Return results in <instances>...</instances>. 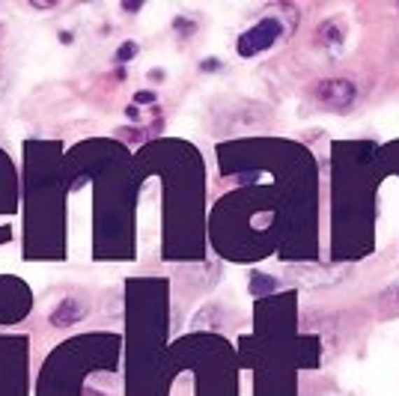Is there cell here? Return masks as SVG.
I'll return each instance as SVG.
<instances>
[{"instance_id": "1", "label": "cell", "mask_w": 399, "mask_h": 396, "mask_svg": "<svg viewBox=\"0 0 399 396\" xmlns=\"http://www.w3.org/2000/svg\"><path fill=\"white\" fill-rule=\"evenodd\" d=\"M313 99H316V104H319V108H325V111L343 113V111H349L351 104H355L358 90H355V84H351L349 78H328V80H322V84L316 87Z\"/></svg>"}, {"instance_id": "2", "label": "cell", "mask_w": 399, "mask_h": 396, "mask_svg": "<svg viewBox=\"0 0 399 396\" xmlns=\"http://www.w3.org/2000/svg\"><path fill=\"white\" fill-rule=\"evenodd\" d=\"M280 30H284V24L274 21V18H265V21H260V24H253L239 39V54L241 57H253V54H260L265 48H272V45L280 39Z\"/></svg>"}, {"instance_id": "3", "label": "cell", "mask_w": 399, "mask_h": 396, "mask_svg": "<svg viewBox=\"0 0 399 396\" xmlns=\"http://www.w3.org/2000/svg\"><path fill=\"white\" fill-rule=\"evenodd\" d=\"M316 42L331 54H340L346 45V21L343 18H328L325 24H319V30H316Z\"/></svg>"}, {"instance_id": "4", "label": "cell", "mask_w": 399, "mask_h": 396, "mask_svg": "<svg viewBox=\"0 0 399 396\" xmlns=\"http://www.w3.org/2000/svg\"><path fill=\"white\" fill-rule=\"evenodd\" d=\"M80 316H84V307L78 304V301H63L60 304V310L54 313V325H72V322H78Z\"/></svg>"}, {"instance_id": "5", "label": "cell", "mask_w": 399, "mask_h": 396, "mask_svg": "<svg viewBox=\"0 0 399 396\" xmlns=\"http://www.w3.org/2000/svg\"><path fill=\"white\" fill-rule=\"evenodd\" d=\"M375 304H379L382 313H399V281L387 286L384 292L375 298Z\"/></svg>"}, {"instance_id": "6", "label": "cell", "mask_w": 399, "mask_h": 396, "mask_svg": "<svg viewBox=\"0 0 399 396\" xmlns=\"http://www.w3.org/2000/svg\"><path fill=\"white\" fill-rule=\"evenodd\" d=\"M292 274L310 277V281H316V283H331L340 277V271H325V269H292Z\"/></svg>"}, {"instance_id": "7", "label": "cell", "mask_w": 399, "mask_h": 396, "mask_svg": "<svg viewBox=\"0 0 399 396\" xmlns=\"http://www.w3.org/2000/svg\"><path fill=\"white\" fill-rule=\"evenodd\" d=\"M152 99H155L152 92H137V101H144V104H146V101H152Z\"/></svg>"}]
</instances>
